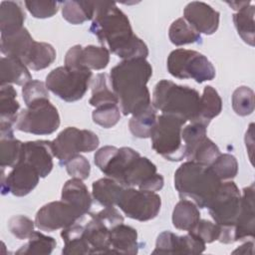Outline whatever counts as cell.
I'll use <instances>...</instances> for the list:
<instances>
[{"label": "cell", "instance_id": "1", "mask_svg": "<svg viewBox=\"0 0 255 255\" xmlns=\"http://www.w3.org/2000/svg\"><path fill=\"white\" fill-rule=\"evenodd\" d=\"M95 12L90 31L97 36L102 46L124 60L145 59L146 44L133 34L128 16L115 2L94 1Z\"/></svg>", "mask_w": 255, "mask_h": 255}, {"label": "cell", "instance_id": "2", "mask_svg": "<svg viewBox=\"0 0 255 255\" xmlns=\"http://www.w3.org/2000/svg\"><path fill=\"white\" fill-rule=\"evenodd\" d=\"M151 76V65L145 59L124 60L111 70V87L125 116L138 114L151 106L146 87Z\"/></svg>", "mask_w": 255, "mask_h": 255}, {"label": "cell", "instance_id": "3", "mask_svg": "<svg viewBox=\"0 0 255 255\" xmlns=\"http://www.w3.org/2000/svg\"><path fill=\"white\" fill-rule=\"evenodd\" d=\"M222 181L209 165L187 160L174 173V187L181 198L190 199L200 208H207Z\"/></svg>", "mask_w": 255, "mask_h": 255}, {"label": "cell", "instance_id": "4", "mask_svg": "<svg viewBox=\"0 0 255 255\" xmlns=\"http://www.w3.org/2000/svg\"><path fill=\"white\" fill-rule=\"evenodd\" d=\"M200 95L189 87L176 85L168 80H160L152 93V106L165 115L194 122L199 112Z\"/></svg>", "mask_w": 255, "mask_h": 255}, {"label": "cell", "instance_id": "5", "mask_svg": "<svg viewBox=\"0 0 255 255\" xmlns=\"http://www.w3.org/2000/svg\"><path fill=\"white\" fill-rule=\"evenodd\" d=\"M209 214L221 227L219 242L230 244L234 240V225L241 208V193L233 181L221 183L218 192L208 205Z\"/></svg>", "mask_w": 255, "mask_h": 255}, {"label": "cell", "instance_id": "6", "mask_svg": "<svg viewBox=\"0 0 255 255\" xmlns=\"http://www.w3.org/2000/svg\"><path fill=\"white\" fill-rule=\"evenodd\" d=\"M185 123L186 121L175 116L165 114L157 116L149 136L154 151L170 161H180L185 158L181 137Z\"/></svg>", "mask_w": 255, "mask_h": 255}, {"label": "cell", "instance_id": "7", "mask_svg": "<svg viewBox=\"0 0 255 255\" xmlns=\"http://www.w3.org/2000/svg\"><path fill=\"white\" fill-rule=\"evenodd\" d=\"M92 76L91 70L61 66L47 75L46 86L49 91L63 101L72 103L81 100L85 96Z\"/></svg>", "mask_w": 255, "mask_h": 255}, {"label": "cell", "instance_id": "8", "mask_svg": "<svg viewBox=\"0 0 255 255\" xmlns=\"http://www.w3.org/2000/svg\"><path fill=\"white\" fill-rule=\"evenodd\" d=\"M169 74L178 79H193L201 84L215 78V68L201 53L194 50L175 49L167 58Z\"/></svg>", "mask_w": 255, "mask_h": 255}, {"label": "cell", "instance_id": "9", "mask_svg": "<svg viewBox=\"0 0 255 255\" xmlns=\"http://www.w3.org/2000/svg\"><path fill=\"white\" fill-rule=\"evenodd\" d=\"M60 127V115L50 100L36 102L19 113L16 129L33 134H51Z\"/></svg>", "mask_w": 255, "mask_h": 255}, {"label": "cell", "instance_id": "10", "mask_svg": "<svg viewBox=\"0 0 255 255\" xmlns=\"http://www.w3.org/2000/svg\"><path fill=\"white\" fill-rule=\"evenodd\" d=\"M116 205L128 217L143 222L157 216L161 206V199L155 191L124 187Z\"/></svg>", "mask_w": 255, "mask_h": 255}, {"label": "cell", "instance_id": "11", "mask_svg": "<svg viewBox=\"0 0 255 255\" xmlns=\"http://www.w3.org/2000/svg\"><path fill=\"white\" fill-rule=\"evenodd\" d=\"M98 135L89 129H79L69 127L63 129L57 137L52 140L54 156L59 159L61 165L80 152H91L99 146Z\"/></svg>", "mask_w": 255, "mask_h": 255}, {"label": "cell", "instance_id": "12", "mask_svg": "<svg viewBox=\"0 0 255 255\" xmlns=\"http://www.w3.org/2000/svg\"><path fill=\"white\" fill-rule=\"evenodd\" d=\"M207 126L192 122L181 131L185 158L190 161L210 165L220 154L218 146L206 135Z\"/></svg>", "mask_w": 255, "mask_h": 255}, {"label": "cell", "instance_id": "13", "mask_svg": "<svg viewBox=\"0 0 255 255\" xmlns=\"http://www.w3.org/2000/svg\"><path fill=\"white\" fill-rule=\"evenodd\" d=\"M82 215L75 207L60 200L52 201L42 206L35 216V226L47 232L63 229L77 223Z\"/></svg>", "mask_w": 255, "mask_h": 255}, {"label": "cell", "instance_id": "14", "mask_svg": "<svg viewBox=\"0 0 255 255\" xmlns=\"http://www.w3.org/2000/svg\"><path fill=\"white\" fill-rule=\"evenodd\" d=\"M139 155L136 150L130 147L124 146L119 148L106 145L95 153L94 161L104 174L121 184L126 169L129 163Z\"/></svg>", "mask_w": 255, "mask_h": 255}, {"label": "cell", "instance_id": "15", "mask_svg": "<svg viewBox=\"0 0 255 255\" xmlns=\"http://www.w3.org/2000/svg\"><path fill=\"white\" fill-rule=\"evenodd\" d=\"M40 174L38 170L25 161H19L12 170L4 176V168H2L1 191L3 195L12 193L21 197L29 194L39 183Z\"/></svg>", "mask_w": 255, "mask_h": 255}, {"label": "cell", "instance_id": "16", "mask_svg": "<svg viewBox=\"0 0 255 255\" xmlns=\"http://www.w3.org/2000/svg\"><path fill=\"white\" fill-rule=\"evenodd\" d=\"M110 62V51L104 46L89 45L71 47L65 56V65L72 69L103 70Z\"/></svg>", "mask_w": 255, "mask_h": 255}, {"label": "cell", "instance_id": "17", "mask_svg": "<svg viewBox=\"0 0 255 255\" xmlns=\"http://www.w3.org/2000/svg\"><path fill=\"white\" fill-rule=\"evenodd\" d=\"M205 250V243L188 233L178 236L170 231L161 232L156 239L153 254H196Z\"/></svg>", "mask_w": 255, "mask_h": 255}, {"label": "cell", "instance_id": "18", "mask_svg": "<svg viewBox=\"0 0 255 255\" xmlns=\"http://www.w3.org/2000/svg\"><path fill=\"white\" fill-rule=\"evenodd\" d=\"M183 18L197 33L212 35L218 29L220 13L204 2L192 1L185 6Z\"/></svg>", "mask_w": 255, "mask_h": 255}, {"label": "cell", "instance_id": "19", "mask_svg": "<svg viewBox=\"0 0 255 255\" xmlns=\"http://www.w3.org/2000/svg\"><path fill=\"white\" fill-rule=\"evenodd\" d=\"M53 148L50 140H34L23 142L19 161H25L35 167L42 178L53 169Z\"/></svg>", "mask_w": 255, "mask_h": 255}, {"label": "cell", "instance_id": "20", "mask_svg": "<svg viewBox=\"0 0 255 255\" xmlns=\"http://www.w3.org/2000/svg\"><path fill=\"white\" fill-rule=\"evenodd\" d=\"M254 183L243 188L241 194V208L234 225V240L241 241L254 237L255 212H254Z\"/></svg>", "mask_w": 255, "mask_h": 255}, {"label": "cell", "instance_id": "21", "mask_svg": "<svg viewBox=\"0 0 255 255\" xmlns=\"http://www.w3.org/2000/svg\"><path fill=\"white\" fill-rule=\"evenodd\" d=\"M20 104L17 92L11 85L1 86L0 89V137L14 136L13 126L18 119Z\"/></svg>", "mask_w": 255, "mask_h": 255}, {"label": "cell", "instance_id": "22", "mask_svg": "<svg viewBox=\"0 0 255 255\" xmlns=\"http://www.w3.org/2000/svg\"><path fill=\"white\" fill-rule=\"evenodd\" d=\"M35 42L29 31L23 27L15 33L1 35L0 48L2 54L6 57H15L24 63Z\"/></svg>", "mask_w": 255, "mask_h": 255}, {"label": "cell", "instance_id": "23", "mask_svg": "<svg viewBox=\"0 0 255 255\" xmlns=\"http://www.w3.org/2000/svg\"><path fill=\"white\" fill-rule=\"evenodd\" d=\"M61 199L75 207L82 215L87 214L92 207V196L83 180L79 178L72 177L66 181Z\"/></svg>", "mask_w": 255, "mask_h": 255}, {"label": "cell", "instance_id": "24", "mask_svg": "<svg viewBox=\"0 0 255 255\" xmlns=\"http://www.w3.org/2000/svg\"><path fill=\"white\" fill-rule=\"evenodd\" d=\"M91 219L84 226L85 237L91 247L92 254L112 253L110 243L111 229L97 217L90 214Z\"/></svg>", "mask_w": 255, "mask_h": 255}, {"label": "cell", "instance_id": "25", "mask_svg": "<svg viewBox=\"0 0 255 255\" xmlns=\"http://www.w3.org/2000/svg\"><path fill=\"white\" fill-rule=\"evenodd\" d=\"M110 243L112 253L136 254L138 251L136 230L124 223L111 229Z\"/></svg>", "mask_w": 255, "mask_h": 255}, {"label": "cell", "instance_id": "26", "mask_svg": "<svg viewBox=\"0 0 255 255\" xmlns=\"http://www.w3.org/2000/svg\"><path fill=\"white\" fill-rule=\"evenodd\" d=\"M32 80L28 67L18 58L2 57L0 62V83L1 86L15 84L24 86Z\"/></svg>", "mask_w": 255, "mask_h": 255}, {"label": "cell", "instance_id": "27", "mask_svg": "<svg viewBox=\"0 0 255 255\" xmlns=\"http://www.w3.org/2000/svg\"><path fill=\"white\" fill-rule=\"evenodd\" d=\"M26 14L19 2L2 1L0 4L1 35H9L23 28Z\"/></svg>", "mask_w": 255, "mask_h": 255}, {"label": "cell", "instance_id": "28", "mask_svg": "<svg viewBox=\"0 0 255 255\" xmlns=\"http://www.w3.org/2000/svg\"><path fill=\"white\" fill-rule=\"evenodd\" d=\"M61 237L64 241L63 254H92L91 247L85 237V228L83 225L75 223L63 228Z\"/></svg>", "mask_w": 255, "mask_h": 255}, {"label": "cell", "instance_id": "29", "mask_svg": "<svg viewBox=\"0 0 255 255\" xmlns=\"http://www.w3.org/2000/svg\"><path fill=\"white\" fill-rule=\"evenodd\" d=\"M200 220L198 206L191 200L182 198L172 211V224L176 229L189 231Z\"/></svg>", "mask_w": 255, "mask_h": 255}, {"label": "cell", "instance_id": "30", "mask_svg": "<svg viewBox=\"0 0 255 255\" xmlns=\"http://www.w3.org/2000/svg\"><path fill=\"white\" fill-rule=\"evenodd\" d=\"M221 111L222 101L219 94L213 87L206 86L203 90L202 96L200 97L199 112L194 122L201 123L208 127L210 121L217 117Z\"/></svg>", "mask_w": 255, "mask_h": 255}, {"label": "cell", "instance_id": "31", "mask_svg": "<svg viewBox=\"0 0 255 255\" xmlns=\"http://www.w3.org/2000/svg\"><path fill=\"white\" fill-rule=\"evenodd\" d=\"M124 187L125 186L110 177L100 178L93 182L92 195L94 199L104 207L115 206Z\"/></svg>", "mask_w": 255, "mask_h": 255}, {"label": "cell", "instance_id": "32", "mask_svg": "<svg viewBox=\"0 0 255 255\" xmlns=\"http://www.w3.org/2000/svg\"><path fill=\"white\" fill-rule=\"evenodd\" d=\"M63 18L71 24L80 25L93 19L95 12L94 1H64L62 2Z\"/></svg>", "mask_w": 255, "mask_h": 255}, {"label": "cell", "instance_id": "33", "mask_svg": "<svg viewBox=\"0 0 255 255\" xmlns=\"http://www.w3.org/2000/svg\"><path fill=\"white\" fill-rule=\"evenodd\" d=\"M56 59L54 47L45 42H35L24 64L34 71H40L48 68Z\"/></svg>", "mask_w": 255, "mask_h": 255}, {"label": "cell", "instance_id": "34", "mask_svg": "<svg viewBox=\"0 0 255 255\" xmlns=\"http://www.w3.org/2000/svg\"><path fill=\"white\" fill-rule=\"evenodd\" d=\"M89 104L95 108L108 105H119L117 95L108 86L107 74L100 73L95 77L92 86V97Z\"/></svg>", "mask_w": 255, "mask_h": 255}, {"label": "cell", "instance_id": "35", "mask_svg": "<svg viewBox=\"0 0 255 255\" xmlns=\"http://www.w3.org/2000/svg\"><path fill=\"white\" fill-rule=\"evenodd\" d=\"M156 118V110L152 105L146 110L132 115L128 123V128L131 134L137 138L149 137L155 125Z\"/></svg>", "mask_w": 255, "mask_h": 255}, {"label": "cell", "instance_id": "36", "mask_svg": "<svg viewBox=\"0 0 255 255\" xmlns=\"http://www.w3.org/2000/svg\"><path fill=\"white\" fill-rule=\"evenodd\" d=\"M254 5H248L233 14V22L238 35L250 46H254Z\"/></svg>", "mask_w": 255, "mask_h": 255}, {"label": "cell", "instance_id": "37", "mask_svg": "<svg viewBox=\"0 0 255 255\" xmlns=\"http://www.w3.org/2000/svg\"><path fill=\"white\" fill-rule=\"evenodd\" d=\"M170 42L175 46L193 44L201 40V36L197 33L184 18H178L173 21L168 30Z\"/></svg>", "mask_w": 255, "mask_h": 255}, {"label": "cell", "instance_id": "38", "mask_svg": "<svg viewBox=\"0 0 255 255\" xmlns=\"http://www.w3.org/2000/svg\"><path fill=\"white\" fill-rule=\"evenodd\" d=\"M57 245L56 240L48 235L39 231H34L29 237V240L15 253L28 255V254H44L49 255L53 252Z\"/></svg>", "mask_w": 255, "mask_h": 255}, {"label": "cell", "instance_id": "39", "mask_svg": "<svg viewBox=\"0 0 255 255\" xmlns=\"http://www.w3.org/2000/svg\"><path fill=\"white\" fill-rule=\"evenodd\" d=\"M23 142L12 137H0L1 168L14 167L20 160Z\"/></svg>", "mask_w": 255, "mask_h": 255}, {"label": "cell", "instance_id": "40", "mask_svg": "<svg viewBox=\"0 0 255 255\" xmlns=\"http://www.w3.org/2000/svg\"><path fill=\"white\" fill-rule=\"evenodd\" d=\"M254 92L246 86L238 87L232 95L233 111L241 117L249 116L254 111Z\"/></svg>", "mask_w": 255, "mask_h": 255}, {"label": "cell", "instance_id": "41", "mask_svg": "<svg viewBox=\"0 0 255 255\" xmlns=\"http://www.w3.org/2000/svg\"><path fill=\"white\" fill-rule=\"evenodd\" d=\"M209 166L221 181L234 178L238 172L237 159L229 153H220Z\"/></svg>", "mask_w": 255, "mask_h": 255}, {"label": "cell", "instance_id": "42", "mask_svg": "<svg viewBox=\"0 0 255 255\" xmlns=\"http://www.w3.org/2000/svg\"><path fill=\"white\" fill-rule=\"evenodd\" d=\"M95 124L110 128L115 127L121 120V110L119 105H108L96 108L92 114Z\"/></svg>", "mask_w": 255, "mask_h": 255}, {"label": "cell", "instance_id": "43", "mask_svg": "<svg viewBox=\"0 0 255 255\" xmlns=\"http://www.w3.org/2000/svg\"><path fill=\"white\" fill-rule=\"evenodd\" d=\"M188 233L196 236L202 240L205 244L212 243L219 240L221 235V227L206 219H200L193 228H191Z\"/></svg>", "mask_w": 255, "mask_h": 255}, {"label": "cell", "instance_id": "44", "mask_svg": "<svg viewBox=\"0 0 255 255\" xmlns=\"http://www.w3.org/2000/svg\"><path fill=\"white\" fill-rule=\"evenodd\" d=\"M23 100L26 107L41 100H49V92L46 83L38 80H31L22 88Z\"/></svg>", "mask_w": 255, "mask_h": 255}, {"label": "cell", "instance_id": "45", "mask_svg": "<svg viewBox=\"0 0 255 255\" xmlns=\"http://www.w3.org/2000/svg\"><path fill=\"white\" fill-rule=\"evenodd\" d=\"M35 221L24 215H16L9 219L8 228L10 232L18 239L24 240L29 239V237L34 232Z\"/></svg>", "mask_w": 255, "mask_h": 255}, {"label": "cell", "instance_id": "46", "mask_svg": "<svg viewBox=\"0 0 255 255\" xmlns=\"http://www.w3.org/2000/svg\"><path fill=\"white\" fill-rule=\"evenodd\" d=\"M62 2L56 1H25V6L31 15L38 19L53 17L59 10Z\"/></svg>", "mask_w": 255, "mask_h": 255}, {"label": "cell", "instance_id": "47", "mask_svg": "<svg viewBox=\"0 0 255 255\" xmlns=\"http://www.w3.org/2000/svg\"><path fill=\"white\" fill-rule=\"evenodd\" d=\"M66 169L69 175L73 178H79L85 180L89 177L91 172V165L89 160L81 155L76 154L66 162Z\"/></svg>", "mask_w": 255, "mask_h": 255}, {"label": "cell", "instance_id": "48", "mask_svg": "<svg viewBox=\"0 0 255 255\" xmlns=\"http://www.w3.org/2000/svg\"><path fill=\"white\" fill-rule=\"evenodd\" d=\"M95 217H97L100 221H102L106 226L110 229L114 228L115 226L124 223V217L120 213V211L114 206L105 207L103 210L97 213H91Z\"/></svg>", "mask_w": 255, "mask_h": 255}, {"label": "cell", "instance_id": "49", "mask_svg": "<svg viewBox=\"0 0 255 255\" xmlns=\"http://www.w3.org/2000/svg\"><path fill=\"white\" fill-rule=\"evenodd\" d=\"M253 127H254V124H250L249 126V128L248 130L246 131V134H245V142H246V147L248 148L249 147V152H252L253 151Z\"/></svg>", "mask_w": 255, "mask_h": 255}, {"label": "cell", "instance_id": "50", "mask_svg": "<svg viewBox=\"0 0 255 255\" xmlns=\"http://www.w3.org/2000/svg\"><path fill=\"white\" fill-rule=\"evenodd\" d=\"M253 247H254V244H253V241H248L244 244H242L241 246H239V248H237L236 250L233 251V253H241V254H247L249 253L248 252V249H252L253 250Z\"/></svg>", "mask_w": 255, "mask_h": 255}, {"label": "cell", "instance_id": "51", "mask_svg": "<svg viewBox=\"0 0 255 255\" xmlns=\"http://www.w3.org/2000/svg\"><path fill=\"white\" fill-rule=\"evenodd\" d=\"M233 10L239 11L240 9L244 8L245 6L250 5V1H231V2H226Z\"/></svg>", "mask_w": 255, "mask_h": 255}]
</instances>
